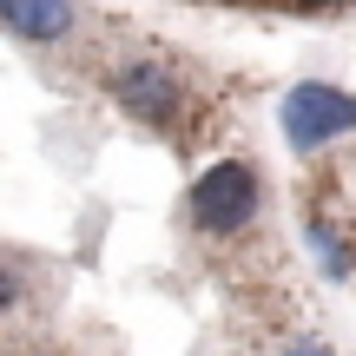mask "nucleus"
Here are the masks:
<instances>
[{
    "mask_svg": "<svg viewBox=\"0 0 356 356\" xmlns=\"http://www.w3.org/2000/svg\"><path fill=\"white\" fill-rule=\"evenodd\" d=\"M257 204H264V185H257V172L244 165V159H211L198 178H191V225L204 231V238H238L244 225H257Z\"/></svg>",
    "mask_w": 356,
    "mask_h": 356,
    "instance_id": "nucleus-2",
    "label": "nucleus"
},
{
    "mask_svg": "<svg viewBox=\"0 0 356 356\" xmlns=\"http://www.w3.org/2000/svg\"><path fill=\"white\" fill-rule=\"evenodd\" d=\"M113 99L126 106L139 126H165V119H178L185 92H178V73L159 60V53H139V60H126L113 73Z\"/></svg>",
    "mask_w": 356,
    "mask_h": 356,
    "instance_id": "nucleus-3",
    "label": "nucleus"
},
{
    "mask_svg": "<svg viewBox=\"0 0 356 356\" xmlns=\"http://www.w3.org/2000/svg\"><path fill=\"white\" fill-rule=\"evenodd\" d=\"M0 20H7L13 40L53 47V40L73 33V0H0Z\"/></svg>",
    "mask_w": 356,
    "mask_h": 356,
    "instance_id": "nucleus-4",
    "label": "nucleus"
},
{
    "mask_svg": "<svg viewBox=\"0 0 356 356\" xmlns=\"http://www.w3.org/2000/svg\"><path fill=\"white\" fill-rule=\"evenodd\" d=\"M277 132H284V145H291L297 159L330 152L337 139L356 132V92L330 86V79H297V86L284 92V106H277Z\"/></svg>",
    "mask_w": 356,
    "mask_h": 356,
    "instance_id": "nucleus-1",
    "label": "nucleus"
},
{
    "mask_svg": "<svg viewBox=\"0 0 356 356\" xmlns=\"http://www.w3.org/2000/svg\"><path fill=\"white\" fill-rule=\"evenodd\" d=\"M284 356H330V343H310V337H304V343H291Z\"/></svg>",
    "mask_w": 356,
    "mask_h": 356,
    "instance_id": "nucleus-6",
    "label": "nucleus"
},
{
    "mask_svg": "<svg viewBox=\"0 0 356 356\" xmlns=\"http://www.w3.org/2000/svg\"><path fill=\"white\" fill-rule=\"evenodd\" d=\"M304 238H310V251L323 257V270H330V277H350V251H343V238H337L323 218H310V231H304Z\"/></svg>",
    "mask_w": 356,
    "mask_h": 356,
    "instance_id": "nucleus-5",
    "label": "nucleus"
},
{
    "mask_svg": "<svg viewBox=\"0 0 356 356\" xmlns=\"http://www.w3.org/2000/svg\"><path fill=\"white\" fill-rule=\"evenodd\" d=\"M297 7H337V0H297Z\"/></svg>",
    "mask_w": 356,
    "mask_h": 356,
    "instance_id": "nucleus-7",
    "label": "nucleus"
}]
</instances>
